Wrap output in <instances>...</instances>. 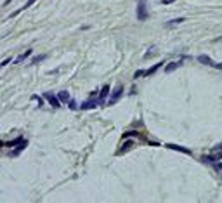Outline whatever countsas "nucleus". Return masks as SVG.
I'll list each match as a JSON object with an SVG mask.
<instances>
[{"instance_id":"25","label":"nucleus","mask_w":222,"mask_h":203,"mask_svg":"<svg viewBox=\"0 0 222 203\" xmlns=\"http://www.w3.org/2000/svg\"><path fill=\"white\" fill-rule=\"evenodd\" d=\"M220 169H222V165H220Z\"/></svg>"},{"instance_id":"2","label":"nucleus","mask_w":222,"mask_h":203,"mask_svg":"<svg viewBox=\"0 0 222 203\" xmlns=\"http://www.w3.org/2000/svg\"><path fill=\"white\" fill-rule=\"evenodd\" d=\"M198 63L207 64V66H212V68H217V70H222V63H215V61L208 56H198Z\"/></svg>"},{"instance_id":"14","label":"nucleus","mask_w":222,"mask_h":203,"mask_svg":"<svg viewBox=\"0 0 222 203\" xmlns=\"http://www.w3.org/2000/svg\"><path fill=\"white\" fill-rule=\"evenodd\" d=\"M33 2H35V0H28V2H26V4L23 5V7H21V9H18V11H14V14H11V16H16V14H19V12H21V11H24V9H28V7H30V5H31V4H33Z\"/></svg>"},{"instance_id":"6","label":"nucleus","mask_w":222,"mask_h":203,"mask_svg":"<svg viewBox=\"0 0 222 203\" xmlns=\"http://www.w3.org/2000/svg\"><path fill=\"white\" fill-rule=\"evenodd\" d=\"M101 101H96V99H89V101H83L82 104H80V108L82 109H92V108H97V104Z\"/></svg>"},{"instance_id":"11","label":"nucleus","mask_w":222,"mask_h":203,"mask_svg":"<svg viewBox=\"0 0 222 203\" xmlns=\"http://www.w3.org/2000/svg\"><path fill=\"white\" fill-rule=\"evenodd\" d=\"M132 146H134V143H132V141H127V143H125L123 146H121V149L118 151V154H121V153H123V151H128V149H130Z\"/></svg>"},{"instance_id":"10","label":"nucleus","mask_w":222,"mask_h":203,"mask_svg":"<svg viewBox=\"0 0 222 203\" xmlns=\"http://www.w3.org/2000/svg\"><path fill=\"white\" fill-rule=\"evenodd\" d=\"M57 96H59L61 101H66V102H68L70 99H71V97H70V92H68V90H61V92H59Z\"/></svg>"},{"instance_id":"21","label":"nucleus","mask_w":222,"mask_h":203,"mask_svg":"<svg viewBox=\"0 0 222 203\" xmlns=\"http://www.w3.org/2000/svg\"><path fill=\"white\" fill-rule=\"evenodd\" d=\"M33 99H37V101H38V104H40V108H42V106H44V99H40V97H38V96H33Z\"/></svg>"},{"instance_id":"16","label":"nucleus","mask_w":222,"mask_h":203,"mask_svg":"<svg viewBox=\"0 0 222 203\" xmlns=\"http://www.w3.org/2000/svg\"><path fill=\"white\" fill-rule=\"evenodd\" d=\"M160 66H163V63H158V64H154L153 68H149V70H147V71H146V75H153V73L156 71V70H158Z\"/></svg>"},{"instance_id":"18","label":"nucleus","mask_w":222,"mask_h":203,"mask_svg":"<svg viewBox=\"0 0 222 203\" xmlns=\"http://www.w3.org/2000/svg\"><path fill=\"white\" fill-rule=\"evenodd\" d=\"M68 106H70L71 109H76V101H75V99H70V101H68Z\"/></svg>"},{"instance_id":"7","label":"nucleus","mask_w":222,"mask_h":203,"mask_svg":"<svg viewBox=\"0 0 222 203\" xmlns=\"http://www.w3.org/2000/svg\"><path fill=\"white\" fill-rule=\"evenodd\" d=\"M26 146H28V141H23V143L19 144V146H16V148H14V151H11L9 154H11V156H16V154H19V153H21V151H23Z\"/></svg>"},{"instance_id":"22","label":"nucleus","mask_w":222,"mask_h":203,"mask_svg":"<svg viewBox=\"0 0 222 203\" xmlns=\"http://www.w3.org/2000/svg\"><path fill=\"white\" fill-rule=\"evenodd\" d=\"M45 57H47V56H37V57H35V59H33V63H38V61L45 59Z\"/></svg>"},{"instance_id":"13","label":"nucleus","mask_w":222,"mask_h":203,"mask_svg":"<svg viewBox=\"0 0 222 203\" xmlns=\"http://www.w3.org/2000/svg\"><path fill=\"white\" fill-rule=\"evenodd\" d=\"M31 52H33V50H31V49H28V50H26V52H24V54H23V56H19V57H18V59H16V61H14V63H21V61H23V59H26V57H30V56H31Z\"/></svg>"},{"instance_id":"20","label":"nucleus","mask_w":222,"mask_h":203,"mask_svg":"<svg viewBox=\"0 0 222 203\" xmlns=\"http://www.w3.org/2000/svg\"><path fill=\"white\" fill-rule=\"evenodd\" d=\"M212 151H214V153H217V151H222V143H220V144H217V146H215Z\"/></svg>"},{"instance_id":"17","label":"nucleus","mask_w":222,"mask_h":203,"mask_svg":"<svg viewBox=\"0 0 222 203\" xmlns=\"http://www.w3.org/2000/svg\"><path fill=\"white\" fill-rule=\"evenodd\" d=\"M21 143H23V137H16L11 143H5V146H16V144H21Z\"/></svg>"},{"instance_id":"4","label":"nucleus","mask_w":222,"mask_h":203,"mask_svg":"<svg viewBox=\"0 0 222 203\" xmlns=\"http://www.w3.org/2000/svg\"><path fill=\"white\" fill-rule=\"evenodd\" d=\"M45 99L49 101V104L52 106V108H59L61 106V99H59V96H54L52 92H45Z\"/></svg>"},{"instance_id":"12","label":"nucleus","mask_w":222,"mask_h":203,"mask_svg":"<svg viewBox=\"0 0 222 203\" xmlns=\"http://www.w3.org/2000/svg\"><path fill=\"white\" fill-rule=\"evenodd\" d=\"M186 18H177V19H172V21L167 23V26H173V24H181V23H184Z\"/></svg>"},{"instance_id":"24","label":"nucleus","mask_w":222,"mask_h":203,"mask_svg":"<svg viewBox=\"0 0 222 203\" xmlns=\"http://www.w3.org/2000/svg\"><path fill=\"white\" fill-rule=\"evenodd\" d=\"M173 2H175V0H162V4H173Z\"/></svg>"},{"instance_id":"19","label":"nucleus","mask_w":222,"mask_h":203,"mask_svg":"<svg viewBox=\"0 0 222 203\" xmlns=\"http://www.w3.org/2000/svg\"><path fill=\"white\" fill-rule=\"evenodd\" d=\"M142 75H146V71L139 70V71H136V73H134V78H139V76H142Z\"/></svg>"},{"instance_id":"5","label":"nucleus","mask_w":222,"mask_h":203,"mask_svg":"<svg viewBox=\"0 0 222 203\" xmlns=\"http://www.w3.org/2000/svg\"><path fill=\"white\" fill-rule=\"evenodd\" d=\"M167 149H173V151H179V153H186V154H191V149L184 146H179V144H165Z\"/></svg>"},{"instance_id":"23","label":"nucleus","mask_w":222,"mask_h":203,"mask_svg":"<svg viewBox=\"0 0 222 203\" xmlns=\"http://www.w3.org/2000/svg\"><path fill=\"white\" fill-rule=\"evenodd\" d=\"M11 61H12L11 57H9V59H4V61H2V66H7V64L11 63Z\"/></svg>"},{"instance_id":"3","label":"nucleus","mask_w":222,"mask_h":203,"mask_svg":"<svg viewBox=\"0 0 222 203\" xmlns=\"http://www.w3.org/2000/svg\"><path fill=\"white\" fill-rule=\"evenodd\" d=\"M121 94H123V87H121V85H116V87H115V90H113V94H111V97L108 99V104H109V106L115 104V102H116L118 99L121 97Z\"/></svg>"},{"instance_id":"8","label":"nucleus","mask_w":222,"mask_h":203,"mask_svg":"<svg viewBox=\"0 0 222 203\" xmlns=\"http://www.w3.org/2000/svg\"><path fill=\"white\" fill-rule=\"evenodd\" d=\"M181 64H182V61H173V63H168V64L165 66V71H167V73L173 71V70H177V68L181 66Z\"/></svg>"},{"instance_id":"15","label":"nucleus","mask_w":222,"mask_h":203,"mask_svg":"<svg viewBox=\"0 0 222 203\" xmlns=\"http://www.w3.org/2000/svg\"><path fill=\"white\" fill-rule=\"evenodd\" d=\"M136 135H139V132H137V130H128V132H123V139H128V137H136Z\"/></svg>"},{"instance_id":"1","label":"nucleus","mask_w":222,"mask_h":203,"mask_svg":"<svg viewBox=\"0 0 222 203\" xmlns=\"http://www.w3.org/2000/svg\"><path fill=\"white\" fill-rule=\"evenodd\" d=\"M147 16H149V12H147V2L146 0H139V4H137V18H139V21L147 19Z\"/></svg>"},{"instance_id":"9","label":"nucleus","mask_w":222,"mask_h":203,"mask_svg":"<svg viewBox=\"0 0 222 203\" xmlns=\"http://www.w3.org/2000/svg\"><path fill=\"white\" fill-rule=\"evenodd\" d=\"M108 94H109V85H104V87L101 89V94H99V101L102 102L106 97H108Z\"/></svg>"}]
</instances>
